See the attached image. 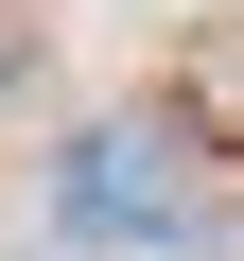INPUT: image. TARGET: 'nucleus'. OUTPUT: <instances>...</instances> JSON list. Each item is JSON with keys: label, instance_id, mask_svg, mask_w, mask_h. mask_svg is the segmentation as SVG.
<instances>
[{"label": "nucleus", "instance_id": "nucleus-1", "mask_svg": "<svg viewBox=\"0 0 244 261\" xmlns=\"http://www.w3.org/2000/svg\"><path fill=\"white\" fill-rule=\"evenodd\" d=\"M18 87H35V53H18V35H0V105H18Z\"/></svg>", "mask_w": 244, "mask_h": 261}]
</instances>
